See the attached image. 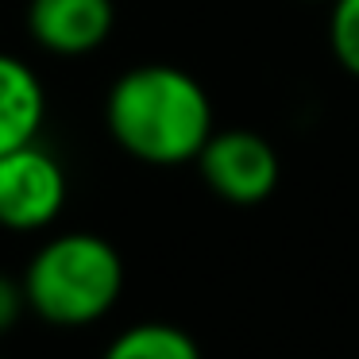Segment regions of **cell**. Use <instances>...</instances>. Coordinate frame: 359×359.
Here are the masks:
<instances>
[{
    "mask_svg": "<svg viewBox=\"0 0 359 359\" xmlns=\"http://www.w3.org/2000/svg\"><path fill=\"white\" fill-rule=\"evenodd\" d=\"M104 124L120 151L147 166L197 163L217 132L205 86L189 70L166 62L120 74L104 97Z\"/></svg>",
    "mask_w": 359,
    "mask_h": 359,
    "instance_id": "1",
    "label": "cell"
},
{
    "mask_svg": "<svg viewBox=\"0 0 359 359\" xmlns=\"http://www.w3.org/2000/svg\"><path fill=\"white\" fill-rule=\"evenodd\" d=\"M124 294V259L104 236L62 232L32 255L24 271L27 309L58 328L101 320Z\"/></svg>",
    "mask_w": 359,
    "mask_h": 359,
    "instance_id": "2",
    "label": "cell"
},
{
    "mask_svg": "<svg viewBox=\"0 0 359 359\" xmlns=\"http://www.w3.org/2000/svg\"><path fill=\"white\" fill-rule=\"evenodd\" d=\"M197 170H201L205 186L228 205H263L266 197L278 189L282 163L271 140L251 128H224L212 132L205 151L197 155Z\"/></svg>",
    "mask_w": 359,
    "mask_h": 359,
    "instance_id": "3",
    "label": "cell"
},
{
    "mask_svg": "<svg viewBox=\"0 0 359 359\" xmlns=\"http://www.w3.org/2000/svg\"><path fill=\"white\" fill-rule=\"evenodd\" d=\"M66 170L39 140L0 155V228L43 232L66 209Z\"/></svg>",
    "mask_w": 359,
    "mask_h": 359,
    "instance_id": "4",
    "label": "cell"
},
{
    "mask_svg": "<svg viewBox=\"0 0 359 359\" xmlns=\"http://www.w3.org/2000/svg\"><path fill=\"white\" fill-rule=\"evenodd\" d=\"M116 24L112 0H32L27 4V32L43 50L58 58L93 55L109 43Z\"/></svg>",
    "mask_w": 359,
    "mask_h": 359,
    "instance_id": "5",
    "label": "cell"
},
{
    "mask_svg": "<svg viewBox=\"0 0 359 359\" xmlns=\"http://www.w3.org/2000/svg\"><path fill=\"white\" fill-rule=\"evenodd\" d=\"M47 120V89L39 74L16 55L0 50V155L39 140Z\"/></svg>",
    "mask_w": 359,
    "mask_h": 359,
    "instance_id": "6",
    "label": "cell"
},
{
    "mask_svg": "<svg viewBox=\"0 0 359 359\" xmlns=\"http://www.w3.org/2000/svg\"><path fill=\"white\" fill-rule=\"evenodd\" d=\"M101 359H201V348L186 328L166 320H143L124 328Z\"/></svg>",
    "mask_w": 359,
    "mask_h": 359,
    "instance_id": "7",
    "label": "cell"
},
{
    "mask_svg": "<svg viewBox=\"0 0 359 359\" xmlns=\"http://www.w3.org/2000/svg\"><path fill=\"white\" fill-rule=\"evenodd\" d=\"M328 47L344 74L359 78V0H332L328 12Z\"/></svg>",
    "mask_w": 359,
    "mask_h": 359,
    "instance_id": "8",
    "label": "cell"
},
{
    "mask_svg": "<svg viewBox=\"0 0 359 359\" xmlns=\"http://www.w3.org/2000/svg\"><path fill=\"white\" fill-rule=\"evenodd\" d=\"M27 297H24V282L8 278V274L0 271V332H8L12 325L20 320V313H24Z\"/></svg>",
    "mask_w": 359,
    "mask_h": 359,
    "instance_id": "9",
    "label": "cell"
}]
</instances>
